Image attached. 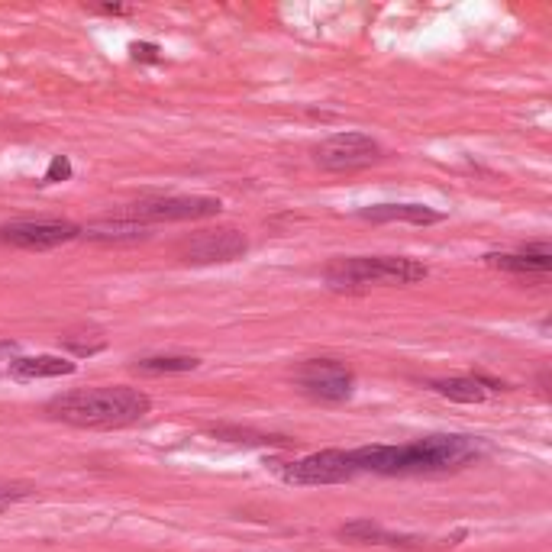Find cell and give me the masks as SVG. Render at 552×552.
Wrapping results in <instances>:
<instances>
[{
  "instance_id": "obj_1",
  "label": "cell",
  "mask_w": 552,
  "mask_h": 552,
  "mask_svg": "<svg viewBox=\"0 0 552 552\" xmlns=\"http://www.w3.org/2000/svg\"><path fill=\"white\" fill-rule=\"evenodd\" d=\"M478 459V443L472 436L436 433L404 446H359L352 449V462L359 472L375 475H430L462 469Z\"/></svg>"
},
{
  "instance_id": "obj_2",
  "label": "cell",
  "mask_w": 552,
  "mask_h": 552,
  "mask_svg": "<svg viewBox=\"0 0 552 552\" xmlns=\"http://www.w3.org/2000/svg\"><path fill=\"white\" fill-rule=\"evenodd\" d=\"M152 410V398L139 388L107 385V388H81L52 398L46 414L52 420L72 423L84 430H120L139 423Z\"/></svg>"
},
{
  "instance_id": "obj_3",
  "label": "cell",
  "mask_w": 552,
  "mask_h": 552,
  "mask_svg": "<svg viewBox=\"0 0 552 552\" xmlns=\"http://www.w3.org/2000/svg\"><path fill=\"white\" fill-rule=\"evenodd\" d=\"M430 275V268L407 256H352L333 259L323 268V281L333 291H362L372 285H414Z\"/></svg>"
},
{
  "instance_id": "obj_4",
  "label": "cell",
  "mask_w": 552,
  "mask_h": 552,
  "mask_svg": "<svg viewBox=\"0 0 552 552\" xmlns=\"http://www.w3.org/2000/svg\"><path fill=\"white\" fill-rule=\"evenodd\" d=\"M294 385L320 404H343L356 394V375L336 359H307L294 368Z\"/></svg>"
},
{
  "instance_id": "obj_5",
  "label": "cell",
  "mask_w": 552,
  "mask_h": 552,
  "mask_svg": "<svg viewBox=\"0 0 552 552\" xmlns=\"http://www.w3.org/2000/svg\"><path fill=\"white\" fill-rule=\"evenodd\" d=\"M281 481L288 485H301V488H314V485H343V481L356 478L359 469L352 462V449H323L314 456L294 459L288 465H278Z\"/></svg>"
},
{
  "instance_id": "obj_6",
  "label": "cell",
  "mask_w": 552,
  "mask_h": 552,
  "mask_svg": "<svg viewBox=\"0 0 552 552\" xmlns=\"http://www.w3.org/2000/svg\"><path fill=\"white\" fill-rule=\"evenodd\" d=\"M323 172H359L381 159V146L368 133H336L314 149Z\"/></svg>"
},
{
  "instance_id": "obj_7",
  "label": "cell",
  "mask_w": 552,
  "mask_h": 552,
  "mask_svg": "<svg viewBox=\"0 0 552 552\" xmlns=\"http://www.w3.org/2000/svg\"><path fill=\"white\" fill-rule=\"evenodd\" d=\"M81 236V226L72 220H13L0 226V243L13 249L46 252L65 246Z\"/></svg>"
},
{
  "instance_id": "obj_8",
  "label": "cell",
  "mask_w": 552,
  "mask_h": 552,
  "mask_svg": "<svg viewBox=\"0 0 552 552\" xmlns=\"http://www.w3.org/2000/svg\"><path fill=\"white\" fill-rule=\"evenodd\" d=\"M223 204L204 194H168V197H143L130 207V220H207L217 217Z\"/></svg>"
},
{
  "instance_id": "obj_9",
  "label": "cell",
  "mask_w": 552,
  "mask_h": 552,
  "mask_svg": "<svg viewBox=\"0 0 552 552\" xmlns=\"http://www.w3.org/2000/svg\"><path fill=\"white\" fill-rule=\"evenodd\" d=\"M246 249H249V239L236 226H223V230H204L188 236L184 243H178V256L188 265H214V262L243 259Z\"/></svg>"
},
{
  "instance_id": "obj_10",
  "label": "cell",
  "mask_w": 552,
  "mask_h": 552,
  "mask_svg": "<svg viewBox=\"0 0 552 552\" xmlns=\"http://www.w3.org/2000/svg\"><path fill=\"white\" fill-rule=\"evenodd\" d=\"M485 262L511 275H546L552 268V246L533 243L523 246L520 252H491V256H485Z\"/></svg>"
},
{
  "instance_id": "obj_11",
  "label": "cell",
  "mask_w": 552,
  "mask_h": 552,
  "mask_svg": "<svg viewBox=\"0 0 552 552\" xmlns=\"http://www.w3.org/2000/svg\"><path fill=\"white\" fill-rule=\"evenodd\" d=\"M343 540L349 543H362V546H398V549H420L423 540L417 536H401V533H388L385 527H378L372 520H352V523H343V527L336 530Z\"/></svg>"
},
{
  "instance_id": "obj_12",
  "label": "cell",
  "mask_w": 552,
  "mask_h": 552,
  "mask_svg": "<svg viewBox=\"0 0 552 552\" xmlns=\"http://www.w3.org/2000/svg\"><path fill=\"white\" fill-rule=\"evenodd\" d=\"M359 217L372 223H414V226H430L443 220L440 210L427 204H375L359 210Z\"/></svg>"
},
{
  "instance_id": "obj_13",
  "label": "cell",
  "mask_w": 552,
  "mask_h": 552,
  "mask_svg": "<svg viewBox=\"0 0 552 552\" xmlns=\"http://www.w3.org/2000/svg\"><path fill=\"white\" fill-rule=\"evenodd\" d=\"M78 365L62 356H17L10 362V378L36 381V378H68L75 375Z\"/></svg>"
},
{
  "instance_id": "obj_14",
  "label": "cell",
  "mask_w": 552,
  "mask_h": 552,
  "mask_svg": "<svg viewBox=\"0 0 552 552\" xmlns=\"http://www.w3.org/2000/svg\"><path fill=\"white\" fill-rule=\"evenodd\" d=\"M81 236L91 243H136V239L149 236V226L139 220H94L88 226H81Z\"/></svg>"
},
{
  "instance_id": "obj_15",
  "label": "cell",
  "mask_w": 552,
  "mask_h": 552,
  "mask_svg": "<svg viewBox=\"0 0 552 552\" xmlns=\"http://www.w3.org/2000/svg\"><path fill=\"white\" fill-rule=\"evenodd\" d=\"M430 388L456 404H481L488 398V391L478 378H440V381H433Z\"/></svg>"
},
{
  "instance_id": "obj_16",
  "label": "cell",
  "mask_w": 552,
  "mask_h": 552,
  "mask_svg": "<svg viewBox=\"0 0 552 552\" xmlns=\"http://www.w3.org/2000/svg\"><path fill=\"white\" fill-rule=\"evenodd\" d=\"M201 365L197 356H146L133 362L136 375H181V372H194Z\"/></svg>"
},
{
  "instance_id": "obj_17",
  "label": "cell",
  "mask_w": 552,
  "mask_h": 552,
  "mask_svg": "<svg viewBox=\"0 0 552 552\" xmlns=\"http://www.w3.org/2000/svg\"><path fill=\"white\" fill-rule=\"evenodd\" d=\"M223 443H239V446H288L285 436L259 433V430H243V427H214L210 430Z\"/></svg>"
},
{
  "instance_id": "obj_18",
  "label": "cell",
  "mask_w": 552,
  "mask_h": 552,
  "mask_svg": "<svg viewBox=\"0 0 552 552\" xmlns=\"http://www.w3.org/2000/svg\"><path fill=\"white\" fill-rule=\"evenodd\" d=\"M33 491L36 488L30 485V481H0V511H7V507L26 501Z\"/></svg>"
},
{
  "instance_id": "obj_19",
  "label": "cell",
  "mask_w": 552,
  "mask_h": 552,
  "mask_svg": "<svg viewBox=\"0 0 552 552\" xmlns=\"http://www.w3.org/2000/svg\"><path fill=\"white\" fill-rule=\"evenodd\" d=\"M107 346L104 336L97 339H75V336H65V349H72L75 356H94V352H101Z\"/></svg>"
},
{
  "instance_id": "obj_20",
  "label": "cell",
  "mask_w": 552,
  "mask_h": 552,
  "mask_svg": "<svg viewBox=\"0 0 552 552\" xmlns=\"http://www.w3.org/2000/svg\"><path fill=\"white\" fill-rule=\"evenodd\" d=\"M65 178H72V162H68L65 155H55L46 172V181H65Z\"/></svg>"
},
{
  "instance_id": "obj_21",
  "label": "cell",
  "mask_w": 552,
  "mask_h": 552,
  "mask_svg": "<svg viewBox=\"0 0 552 552\" xmlns=\"http://www.w3.org/2000/svg\"><path fill=\"white\" fill-rule=\"evenodd\" d=\"M130 52H133V59H143V62H159V46H152V42H133Z\"/></svg>"
},
{
  "instance_id": "obj_22",
  "label": "cell",
  "mask_w": 552,
  "mask_h": 552,
  "mask_svg": "<svg viewBox=\"0 0 552 552\" xmlns=\"http://www.w3.org/2000/svg\"><path fill=\"white\" fill-rule=\"evenodd\" d=\"M13 352V343H0V356H10Z\"/></svg>"
}]
</instances>
